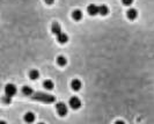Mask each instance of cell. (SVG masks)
<instances>
[{
    "mask_svg": "<svg viewBox=\"0 0 154 124\" xmlns=\"http://www.w3.org/2000/svg\"><path fill=\"white\" fill-rule=\"evenodd\" d=\"M51 31H52L54 35H56L58 43H60V44L67 43V41H69V36H67L65 33L61 31V28H60V26H59L58 22H54V23H52V26H51Z\"/></svg>",
    "mask_w": 154,
    "mask_h": 124,
    "instance_id": "6da1fadb",
    "label": "cell"
},
{
    "mask_svg": "<svg viewBox=\"0 0 154 124\" xmlns=\"http://www.w3.org/2000/svg\"><path fill=\"white\" fill-rule=\"evenodd\" d=\"M30 97L33 100H36V101H40V102H44V103H52V102L56 101V97L54 96V95H50V94H46V93H41V92L33 93Z\"/></svg>",
    "mask_w": 154,
    "mask_h": 124,
    "instance_id": "7a4b0ae2",
    "label": "cell"
},
{
    "mask_svg": "<svg viewBox=\"0 0 154 124\" xmlns=\"http://www.w3.org/2000/svg\"><path fill=\"white\" fill-rule=\"evenodd\" d=\"M5 94L8 96L13 97L16 94V86L13 83H7L5 86Z\"/></svg>",
    "mask_w": 154,
    "mask_h": 124,
    "instance_id": "3957f363",
    "label": "cell"
},
{
    "mask_svg": "<svg viewBox=\"0 0 154 124\" xmlns=\"http://www.w3.org/2000/svg\"><path fill=\"white\" fill-rule=\"evenodd\" d=\"M69 103H70V107L72 109H79V108L81 107V101H80L79 97H77V96L71 97Z\"/></svg>",
    "mask_w": 154,
    "mask_h": 124,
    "instance_id": "277c9868",
    "label": "cell"
},
{
    "mask_svg": "<svg viewBox=\"0 0 154 124\" xmlns=\"http://www.w3.org/2000/svg\"><path fill=\"white\" fill-rule=\"evenodd\" d=\"M56 110H57V112H58V115L65 116V115L67 114V107H66L65 103L59 102V103H57L56 104Z\"/></svg>",
    "mask_w": 154,
    "mask_h": 124,
    "instance_id": "5b68a950",
    "label": "cell"
},
{
    "mask_svg": "<svg viewBox=\"0 0 154 124\" xmlns=\"http://www.w3.org/2000/svg\"><path fill=\"white\" fill-rule=\"evenodd\" d=\"M87 12L89 15H92V16H95V15H98V5H94V4H92V5H89L88 7H87Z\"/></svg>",
    "mask_w": 154,
    "mask_h": 124,
    "instance_id": "8992f818",
    "label": "cell"
},
{
    "mask_svg": "<svg viewBox=\"0 0 154 124\" xmlns=\"http://www.w3.org/2000/svg\"><path fill=\"white\" fill-rule=\"evenodd\" d=\"M126 16H127L129 20H136L137 16H138V12H137V9H134V8H130V9L126 12Z\"/></svg>",
    "mask_w": 154,
    "mask_h": 124,
    "instance_id": "52a82bcc",
    "label": "cell"
},
{
    "mask_svg": "<svg viewBox=\"0 0 154 124\" xmlns=\"http://www.w3.org/2000/svg\"><path fill=\"white\" fill-rule=\"evenodd\" d=\"M81 86H82V83H81V81H80L79 79H74V80H72V83H71L72 89L75 91V92H77V91H80Z\"/></svg>",
    "mask_w": 154,
    "mask_h": 124,
    "instance_id": "ba28073f",
    "label": "cell"
},
{
    "mask_svg": "<svg viewBox=\"0 0 154 124\" xmlns=\"http://www.w3.org/2000/svg\"><path fill=\"white\" fill-rule=\"evenodd\" d=\"M72 17H73V20H75V21H80V20L82 19V12H81L80 9H74V11L72 12Z\"/></svg>",
    "mask_w": 154,
    "mask_h": 124,
    "instance_id": "9c48e42d",
    "label": "cell"
},
{
    "mask_svg": "<svg viewBox=\"0 0 154 124\" xmlns=\"http://www.w3.org/2000/svg\"><path fill=\"white\" fill-rule=\"evenodd\" d=\"M98 14L102 16H106L107 14H109V8L106 5H100L98 6Z\"/></svg>",
    "mask_w": 154,
    "mask_h": 124,
    "instance_id": "30bf717a",
    "label": "cell"
},
{
    "mask_svg": "<svg viewBox=\"0 0 154 124\" xmlns=\"http://www.w3.org/2000/svg\"><path fill=\"white\" fill-rule=\"evenodd\" d=\"M25 121H26L27 123H31V122H34V121H35V114L31 112V111H28V112L25 115Z\"/></svg>",
    "mask_w": 154,
    "mask_h": 124,
    "instance_id": "8fae6325",
    "label": "cell"
},
{
    "mask_svg": "<svg viewBox=\"0 0 154 124\" xmlns=\"http://www.w3.org/2000/svg\"><path fill=\"white\" fill-rule=\"evenodd\" d=\"M33 93H34V91H33L31 87H29V86H23V87H22V94H23V95H26V96H31Z\"/></svg>",
    "mask_w": 154,
    "mask_h": 124,
    "instance_id": "7c38bea8",
    "label": "cell"
},
{
    "mask_svg": "<svg viewBox=\"0 0 154 124\" xmlns=\"http://www.w3.org/2000/svg\"><path fill=\"white\" fill-rule=\"evenodd\" d=\"M57 64L63 67V66H65L67 64V60H66V58L64 56H58L57 57Z\"/></svg>",
    "mask_w": 154,
    "mask_h": 124,
    "instance_id": "4fadbf2b",
    "label": "cell"
},
{
    "mask_svg": "<svg viewBox=\"0 0 154 124\" xmlns=\"http://www.w3.org/2000/svg\"><path fill=\"white\" fill-rule=\"evenodd\" d=\"M38 77H40V72L37 70H31L29 72V78L31 80H36V79H38Z\"/></svg>",
    "mask_w": 154,
    "mask_h": 124,
    "instance_id": "5bb4252c",
    "label": "cell"
},
{
    "mask_svg": "<svg viewBox=\"0 0 154 124\" xmlns=\"http://www.w3.org/2000/svg\"><path fill=\"white\" fill-rule=\"evenodd\" d=\"M43 87H44L45 89H48V91H51V89H54L55 85H54V83H52L51 80H45V81L43 83Z\"/></svg>",
    "mask_w": 154,
    "mask_h": 124,
    "instance_id": "9a60e30c",
    "label": "cell"
},
{
    "mask_svg": "<svg viewBox=\"0 0 154 124\" xmlns=\"http://www.w3.org/2000/svg\"><path fill=\"white\" fill-rule=\"evenodd\" d=\"M1 101H2V103H5V104H11V102H12V97L5 94V96H2V99H1Z\"/></svg>",
    "mask_w": 154,
    "mask_h": 124,
    "instance_id": "2e32d148",
    "label": "cell"
},
{
    "mask_svg": "<svg viewBox=\"0 0 154 124\" xmlns=\"http://www.w3.org/2000/svg\"><path fill=\"white\" fill-rule=\"evenodd\" d=\"M132 2H133V0H122V4L124 6H131Z\"/></svg>",
    "mask_w": 154,
    "mask_h": 124,
    "instance_id": "e0dca14e",
    "label": "cell"
},
{
    "mask_svg": "<svg viewBox=\"0 0 154 124\" xmlns=\"http://www.w3.org/2000/svg\"><path fill=\"white\" fill-rule=\"evenodd\" d=\"M44 1H45L48 5H52V4L55 2V0H44Z\"/></svg>",
    "mask_w": 154,
    "mask_h": 124,
    "instance_id": "ac0fdd59",
    "label": "cell"
}]
</instances>
